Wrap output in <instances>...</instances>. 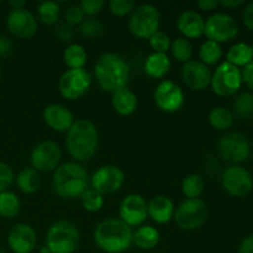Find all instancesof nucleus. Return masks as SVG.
I'll use <instances>...</instances> for the list:
<instances>
[{
    "mask_svg": "<svg viewBox=\"0 0 253 253\" xmlns=\"http://www.w3.org/2000/svg\"><path fill=\"white\" fill-rule=\"evenodd\" d=\"M12 49L11 40L7 37L0 36V57L7 56Z\"/></svg>",
    "mask_w": 253,
    "mask_h": 253,
    "instance_id": "48",
    "label": "nucleus"
},
{
    "mask_svg": "<svg viewBox=\"0 0 253 253\" xmlns=\"http://www.w3.org/2000/svg\"><path fill=\"white\" fill-rule=\"evenodd\" d=\"M108 5L111 14L118 17L131 14L136 7V2L133 0H111Z\"/></svg>",
    "mask_w": 253,
    "mask_h": 253,
    "instance_id": "39",
    "label": "nucleus"
},
{
    "mask_svg": "<svg viewBox=\"0 0 253 253\" xmlns=\"http://www.w3.org/2000/svg\"><path fill=\"white\" fill-rule=\"evenodd\" d=\"M0 253H6V252H5V251H4V250H2V249H1V247H0Z\"/></svg>",
    "mask_w": 253,
    "mask_h": 253,
    "instance_id": "51",
    "label": "nucleus"
},
{
    "mask_svg": "<svg viewBox=\"0 0 253 253\" xmlns=\"http://www.w3.org/2000/svg\"><path fill=\"white\" fill-rule=\"evenodd\" d=\"M9 5L12 7V10H21L25 9L26 1H10Z\"/></svg>",
    "mask_w": 253,
    "mask_h": 253,
    "instance_id": "50",
    "label": "nucleus"
},
{
    "mask_svg": "<svg viewBox=\"0 0 253 253\" xmlns=\"http://www.w3.org/2000/svg\"><path fill=\"white\" fill-rule=\"evenodd\" d=\"M242 83L241 69L229 62H222L211 74L210 86L216 95L231 96L240 90Z\"/></svg>",
    "mask_w": 253,
    "mask_h": 253,
    "instance_id": "10",
    "label": "nucleus"
},
{
    "mask_svg": "<svg viewBox=\"0 0 253 253\" xmlns=\"http://www.w3.org/2000/svg\"><path fill=\"white\" fill-rule=\"evenodd\" d=\"M242 82L253 91V61L241 71Z\"/></svg>",
    "mask_w": 253,
    "mask_h": 253,
    "instance_id": "45",
    "label": "nucleus"
},
{
    "mask_svg": "<svg viewBox=\"0 0 253 253\" xmlns=\"http://www.w3.org/2000/svg\"><path fill=\"white\" fill-rule=\"evenodd\" d=\"M90 85L91 76L85 68L68 69L59 78L58 90L67 100H77L89 90Z\"/></svg>",
    "mask_w": 253,
    "mask_h": 253,
    "instance_id": "11",
    "label": "nucleus"
},
{
    "mask_svg": "<svg viewBox=\"0 0 253 253\" xmlns=\"http://www.w3.org/2000/svg\"><path fill=\"white\" fill-rule=\"evenodd\" d=\"M81 203L84 209L89 212H96L103 209L104 207V197L94 190L93 188H88L83 194L81 195Z\"/></svg>",
    "mask_w": 253,
    "mask_h": 253,
    "instance_id": "36",
    "label": "nucleus"
},
{
    "mask_svg": "<svg viewBox=\"0 0 253 253\" xmlns=\"http://www.w3.org/2000/svg\"><path fill=\"white\" fill-rule=\"evenodd\" d=\"M175 208L172 200L166 195H156L150 203H147L148 217L153 220L156 224H167L174 216Z\"/></svg>",
    "mask_w": 253,
    "mask_h": 253,
    "instance_id": "22",
    "label": "nucleus"
},
{
    "mask_svg": "<svg viewBox=\"0 0 253 253\" xmlns=\"http://www.w3.org/2000/svg\"><path fill=\"white\" fill-rule=\"evenodd\" d=\"M205 20L199 12L194 10H185L180 12L177 19V29L187 40L199 39L204 35Z\"/></svg>",
    "mask_w": 253,
    "mask_h": 253,
    "instance_id": "21",
    "label": "nucleus"
},
{
    "mask_svg": "<svg viewBox=\"0 0 253 253\" xmlns=\"http://www.w3.org/2000/svg\"><path fill=\"white\" fill-rule=\"evenodd\" d=\"M119 215H120L121 221L125 222L131 229L142 226V224L148 217L147 202L140 194L126 195L120 203Z\"/></svg>",
    "mask_w": 253,
    "mask_h": 253,
    "instance_id": "16",
    "label": "nucleus"
},
{
    "mask_svg": "<svg viewBox=\"0 0 253 253\" xmlns=\"http://www.w3.org/2000/svg\"><path fill=\"white\" fill-rule=\"evenodd\" d=\"M160 232L156 227L150 226V225H142L138 227L132 236V244L136 245L140 250L150 251L157 247L160 244Z\"/></svg>",
    "mask_w": 253,
    "mask_h": 253,
    "instance_id": "25",
    "label": "nucleus"
},
{
    "mask_svg": "<svg viewBox=\"0 0 253 253\" xmlns=\"http://www.w3.org/2000/svg\"><path fill=\"white\" fill-rule=\"evenodd\" d=\"M209 216L208 205L202 199H185L175 208V225L184 231H194L207 222Z\"/></svg>",
    "mask_w": 253,
    "mask_h": 253,
    "instance_id": "7",
    "label": "nucleus"
},
{
    "mask_svg": "<svg viewBox=\"0 0 253 253\" xmlns=\"http://www.w3.org/2000/svg\"><path fill=\"white\" fill-rule=\"evenodd\" d=\"M219 4L226 9H237L245 4L244 0H220Z\"/></svg>",
    "mask_w": 253,
    "mask_h": 253,
    "instance_id": "49",
    "label": "nucleus"
},
{
    "mask_svg": "<svg viewBox=\"0 0 253 253\" xmlns=\"http://www.w3.org/2000/svg\"><path fill=\"white\" fill-rule=\"evenodd\" d=\"M148 42H150V47L155 53H167V51H169L170 48L172 40L166 32L157 31L148 39Z\"/></svg>",
    "mask_w": 253,
    "mask_h": 253,
    "instance_id": "38",
    "label": "nucleus"
},
{
    "mask_svg": "<svg viewBox=\"0 0 253 253\" xmlns=\"http://www.w3.org/2000/svg\"><path fill=\"white\" fill-rule=\"evenodd\" d=\"M125 182V173L121 168L114 165L99 167L90 177V185L94 190L104 194H113L120 190Z\"/></svg>",
    "mask_w": 253,
    "mask_h": 253,
    "instance_id": "14",
    "label": "nucleus"
},
{
    "mask_svg": "<svg viewBox=\"0 0 253 253\" xmlns=\"http://www.w3.org/2000/svg\"><path fill=\"white\" fill-rule=\"evenodd\" d=\"M222 54H224V52H222L221 44L210 41V40L203 42L199 48L200 62H203L208 67L219 63L222 58Z\"/></svg>",
    "mask_w": 253,
    "mask_h": 253,
    "instance_id": "30",
    "label": "nucleus"
},
{
    "mask_svg": "<svg viewBox=\"0 0 253 253\" xmlns=\"http://www.w3.org/2000/svg\"><path fill=\"white\" fill-rule=\"evenodd\" d=\"M42 118L46 125L56 132H68L74 124V116L67 106L62 104H49L43 109Z\"/></svg>",
    "mask_w": 253,
    "mask_h": 253,
    "instance_id": "20",
    "label": "nucleus"
},
{
    "mask_svg": "<svg viewBox=\"0 0 253 253\" xmlns=\"http://www.w3.org/2000/svg\"><path fill=\"white\" fill-rule=\"evenodd\" d=\"M0 76H1V67H0Z\"/></svg>",
    "mask_w": 253,
    "mask_h": 253,
    "instance_id": "52",
    "label": "nucleus"
},
{
    "mask_svg": "<svg viewBox=\"0 0 253 253\" xmlns=\"http://www.w3.org/2000/svg\"><path fill=\"white\" fill-rule=\"evenodd\" d=\"M79 26H81L79 27V32L85 39H96L104 31V25L101 24L100 20H96L94 17L84 20Z\"/></svg>",
    "mask_w": 253,
    "mask_h": 253,
    "instance_id": "37",
    "label": "nucleus"
},
{
    "mask_svg": "<svg viewBox=\"0 0 253 253\" xmlns=\"http://www.w3.org/2000/svg\"><path fill=\"white\" fill-rule=\"evenodd\" d=\"M79 6L83 10L84 15L94 16V15L99 14L104 9L105 1L104 0H83V1H81Z\"/></svg>",
    "mask_w": 253,
    "mask_h": 253,
    "instance_id": "42",
    "label": "nucleus"
},
{
    "mask_svg": "<svg viewBox=\"0 0 253 253\" xmlns=\"http://www.w3.org/2000/svg\"><path fill=\"white\" fill-rule=\"evenodd\" d=\"M90 177L82 163L66 162L59 165L53 172L52 185L62 199H77L89 188Z\"/></svg>",
    "mask_w": 253,
    "mask_h": 253,
    "instance_id": "2",
    "label": "nucleus"
},
{
    "mask_svg": "<svg viewBox=\"0 0 253 253\" xmlns=\"http://www.w3.org/2000/svg\"><path fill=\"white\" fill-rule=\"evenodd\" d=\"M172 67L169 56L167 53H151L145 61V72L153 79H162Z\"/></svg>",
    "mask_w": 253,
    "mask_h": 253,
    "instance_id": "24",
    "label": "nucleus"
},
{
    "mask_svg": "<svg viewBox=\"0 0 253 253\" xmlns=\"http://www.w3.org/2000/svg\"><path fill=\"white\" fill-rule=\"evenodd\" d=\"M137 96L127 86L121 88L111 94V105L114 110L121 116H130L137 109Z\"/></svg>",
    "mask_w": 253,
    "mask_h": 253,
    "instance_id": "23",
    "label": "nucleus"
},
{
    "mask_svg": "<svg viewBox=\"0 0 253 253\" xmlns=\"http://www.w3.org/2000/svg\"><path fill=\"white\" fill-rule=\"evenodd\" d=\"M169 51L175 61L184 64L187 62L192 61L193 53H194V51H193V44L190 43L189 40L184 39V37H177V39L172 40Z\"/></svg>",
    "mask_w": 253,
    "mask_h": 253,
    "instance_id": "33",
    "label": "nucleus"
},
{
    "mask_svg": "<svg viewBox=\"0 0 253 253\" xmlns=\"http://www.w3.org/2000/svg\"><path fill=\"white\" fill-rule=\"evenodd\" d=\"M14 183V172L11 167L4 162H0V193L6 192Z\"/></svg>",
    "mask_w": 253,
    "mask_h": 253,
    "instance_id": "40",
    "label": "nucleus"
},
{
    "mask_svg": "<svg viewBox=\"0 0 253 253\" xmlns=\"http://www.w3.org/2000/svg\"><path fill=\"white\" fill-rule=\"evenodd\" d=\"M99 132L96 126L86 119L74 121L67 132L66 148L74 162H86L98 151Z\"/></svg>",
    "mask_w": 253,
    "mask_h": 253,
    "instance_id": "1",
    "label": "nucleus"
},
{
    "mask_svg": "<svg viewBox=\"0 0 253 253\" xmlns=\"http://www.w3.org/2000/svg\"><path fill=\"white\" fill-rule=\"evenodd\" d=\"M205 188L203 177L197 173L187 175L182 182V193L187 199H199Z\"/></svg>",
    "mask_w": 253,
    "mask_h": 253,
    "instance_id": "32",
    "label": "nucleus"
},
{
    "mask_svg": "<svg viewBox=\"0 0 253 253\" xmlns=\"http://www.w3.org/2000/svg\"><path fill=\"white\" fill-rule=\"evenodd\" d=\"M252 48H253V46H252Z\"/></svg>",
    "mask_w": 253,
    "mask_h": 253,
    "instance_id": "53",
    "label": "nucleus"
},
{
    "mask_svg": "<svg viewBox=\"0 0 253 253\" xmlns=\"http://www.w3.org/2000/svg\"><path fill=\"white\" fill-rule=\"evenodd\" d=\"M234 110L240 119H250L253 116V94L245 91L234 101Z\"/></svg>",
    "mask_w": 253,
    "mask_h": 253,
    "instance_id": "35",
    "label": "nucleus"
},
{
    "mask_svg": "<svg viewBox=\"0 0 253 253\" xmlns=\"http://www.w3.org/2000/svg\"><path fill=\"white\" fill-rule=\"evenodd\" d=\"M160 10L152 4L136 5L128 19V30L137 39L148 40L160 31Z\"/></svg>",
    "mask_w": 253,
    "mask_h": 253,
    "instance_id": "6",
    "label": "nucleus"
},
{
    "mask_svg": "<svg viewBox=\"0 0 253 253\" xmlns=\"http://www.w3.org/2000/svg\"><path fill=\"white\" fill-rule=\"evenodd\" d=\"M242 21L247 29L253 31V1L247 4L245 7L244 12H242Z\"/></svg>",
    "mask_w": 253,
    "mask_h": 253,
    "instance_id": "44",
    "label": "nucleus"
},
{
    "mask_svg": "<svg viewBox=\"0 0 253 253\" xmlns=\"http://www.w3.org/2000/svg\"><path fill=\"white\" fill-rule=\"evenodd\" d=\"M7 245L14 253H31L37 245L36 231L27 224H16L7 235Z\"/></svg>",
    "mask_w": 253,
    "mask_h": 253,
    "instance_id": "19",
    "label": "nucleus"
},
{
    "mask_svg": "<svg viewBox=\"0 0 253 253\" xmlns=\"http://www.w3.org/2000/svg\"><path fill=\"white\" fill-rule=\"evenodd\" d=\"M59 14H61V6L56 1H43L37 7L39 20L42 24L48 25V26L57 24Z\"/></svg>",
    "mask_w": 253,
    "mask_h": 253,
    "instance_id": "34",
    "label": "nucleus"
},
{
    "mask_svg": "<svg viewBox=\"0 0 253 253\" xmlns=\"http://www.w3.org/2000/svg\"><path fill=\"white\" fill-rule=\"evenodd\" d=\"M21 209V203L15 193L2 192L0 193V216L5 219H14Z\"/></svg>",
    "mask_w": 253,
    "mask_h": 253,
    "instance_id": "31",
    "label": "nucleus"
},
{
    "mask_svg": "<svg viewBox=\"0 0 253 253\" xmlns=\"http://www.w3.org/2000/svg\"><path fill=\"white\" fill-rule=\"evenodd\" d=\"M64 17H66V24L71 25L73 27L77 26V25H81L85 20L84 19L85 15H84L83 10L81 9L79 5H72V6H69L67 9Z\"/></svg>",
    "mask_w": 253,
    "mask_h": 253,
    "instance_id": "41",
    "label": "nucleus"
},
{
    "mask_svg": "<svg viewBox=\"0 0 253 253\" xmlns=\"http://www.w3.org/2000/svg\"><path fill=\"white\" fill-rule=\"evenodd\" d=\"M211 71L200 61H189L183 64L180 76L183 82L189 89L200 91L210 86L211 82Z\"/></svg>",
    "mask_w": 253,
    "mask_h": 253,
    "instance_id": "18",
    "label": "nucleus"
},
{
    "mask_svg": "<svg viewBox=\"0 0 253 253\" xmlns=\"http://www.w3.org/2000/svg\"><path fill=\"white\" fill-rule=\"evenodd\" d=\"M221 184L230 195L247 197L253 189L252 174L241 166H230L221 175Z\"/></svg>",
    "mask_w": 253,
    "mask_h": 253,
    "instance_id": "13",
    "label": "nucleus"
},
{
    "mask_svg": "<svg viewBox=\"0 0 253 253\" xmlns=\"http://www.w3.org/2000/svg\"><path fill=\"white\" fill-rule=\"evenodd\" d=\"M79 241L81 232L78 227L67 220L54 222L46 235V247L51 253H74Z\"/></svg>",
    "mask_w": 253,
    "mask_h": 253,
    "instance_id": "5",
    "label": "nucleus"
},
{
    "mask_svg": "<svg viewBox=\"0 0 253 253\" xmlns=\"http://www.w3.org/2000/svg\"><path fill=\"white\" fill-rule=\"evenodd\" d=\"M253 61V48L251 44L246 42H237L234 46L230 47L226 53V62L232 66L246 67Z\"/></svg>",
    "mask_w": 253,
    "mask_h": 253,
    "instance_id": "26",
    "label": "nucleus"
},
{
    "mask_svg": "<svg viewBox=\"0 0 253 253\" xmlns=\"http://www.w3.org/2000/svg\"><path fill=\"white\" fill-rule=\"evenodd\" d=\"M198 7L203 11H212L219 6V0H199L197 2Z\"/></svg>",
    "mask_w": 253,
    "mask_h": 253,
    "instance_id": "46",
    "label": "nucleus"
},
{
    "mask_svg": "<svg viewBox=\"0 0 253 253\" xmlns=\"http://www.w3.org/2000/svg\"><path fill=\"white\" fill-rule=\"evenodd\" d=\"M239 253H253V234L242 240L239 246Z\"/></svg>",
    "mask_w": 253,
    "mask_h": 253,
    "instance_id": "47",
    "label": "nucleus"
},
{
    "mask_svg": "<svg viewBox=\"0 0 253 253\" xmlns=\"http://www.w3.org/2000/svg\"><path fill=\"white\" fill-rule=\"evenodd\" d=\"M156 105L165 113H175L179 110L185 101L183 89L172 81H162L153 93Z\"/></svg>",
    "mask_w": 253,
    "mask_h": 253,
    "instance_id": "15",
    "label": "nucleus"
},
{
    "mask_svg": "<svg viewBox=\"0 0 253 253\" xmlns=\"http://www.w3.org/2000/svg\"><path fill=\"white\" fill-rule=\"evenodd\" d=\"M209 124L217 131H226L234 124V114L226 106H215L210 110Z\"/></svg>",
    "mask_w": 253,
    "mask_h": 253,
    "instance_id": "29",
    "label": "nucleus"
},
{
    "mask_svg": "<svg viewBox=\"0 0 253 253\" xmlns=\"http://www.w3.org/2000/svg\"><path fill=\"white\" fill-rule=\"evenodd\" d=\"M133 231L120 219H106L99 222L93 232L96 246L106 253H123L132 245Z\"/></svg>",
    "mask_w": 253,
    "mask_h": 253,
    "instance_id": "4",
    "label": "nucleus"
},
{
    "mask_svg": "<svg viewBox=\"0 0 253 253\" xmlns=\"http://www.w3.org/2000/svg\"><path fill=\"white\" fill-rule=\"evenodd\" d=\"M219 155L225 162L232 163L234 166L246 162L251 153V145L250 141L244 133L241 132H229L220 138L217 143Z\"/></svg>",
    "mask_w": 253,
    "mask_h": 253,
    "instance_id": "9",
    "label": "nucleus"
},
{
    "mask_svg": "<svg viewBox=\"0 0 253 253\" xmlns=\"http://www.w3.org/2000/svg\"><path fill=\"white\" fill-rule=\"evenodd\" d=\"M49 253H51V252H49Z\"/></svg>",
    "mask_w": 253,
    "mask_h": 253,
    "instance_id": "54",
    "label": "nucleus"
},
{
    "mask_svg": "<svg viewBox=\"0 0 253 253\" xmlns=\"http://www.w3.org/2000/svg\"><path fill=\"white\" fill-rule=\"evenodd\" d=\"M240 32L236 19L226 12H216L205 20L204 35L208 40L216 43L232 41Z\"/></svg>",
    "mask_w": 253,
    "mask_h": 253,
    "instance_id": "8",
    "label": "nucleus"
},
{
    "mask_svg": "<svg viewBox=\"0 0 253 253\" xmlns=\"http://www.w3.org/2000/svg\"><path fill=\"white\" fill-rule=\"evenodd\" d=\"M6 27L10 35L15 39L27 40L37 32L39 22L29 10H11L6 16Z\"/></svg>",
    "mask_w": 253,
    "mask_h": 253,
    "instance_id": "17",
    "label": "nucleus"
},
{
    "mask_svg": "<svg viewBox=\"0 0 253 253\" xmlns=\"http://www.w3.org/2000/svg\"><path fill=\"white\" fill-rule=\"evenodd\" d=\"M54 35H56V37L58 39V41L67 43V42H71L72 40L74 39V36H76V30H74V27L71 26V25L62 24L57 27Z\"/></svg>",
    "mask_w": 253,
    "mask_h": 253,
    "instance_id": "43",
    "label": "nucleus"
},
{
    "mask_svg": "<svg viewBox=\"0 0 253 253\" xmlns=\"http://www.w3.org/2000/svg\"><path fill=\"white\" fill-rule=\"evenodd\" d=\"M17 188L25 194H34L41 188V177L34 168H24L16 177Z\"/></svg>",
    "mask_w": 253,
    "mask_h": 253,
    "instance_id": "27",
    "label": "nucleus"
},
{
    "mask_svg": "<svg viewBox=\"0 0 253 253\" xmlns=\"http://www.w3.org/2000/svg\"><path fill=\"white\" fill-rule=\"evenodd\" d=\"M94 76L104 91L113 94L114 91L127 86L130 81V67L123 57L108 52L101 54L94 64Z\"/></svg>",
    "mask_w": 253,
    "mask_h": 253,
    "instance_id": "3",
    "label": "nucleus"
},
{
    "mask_svg": "<svg viewBox=\"0 0 253 253\" xmlns=\"http://www.w3.org/2000/svg\"><path fill=\"white\" fill-rule=\"evenodd\" d=\"M62 160L61 147L53 141H42L35 146L30 156L31 168L37 172H54Z\"/></svg>",
    "mask_w": 253,
    "mask_h": 253,
    "instance_id": "12",
    "label": "nucleus"
},
{
    "mask_svg": "<svg viewBox=\"0 0 253 253\" xmlns=\"http://www.w3.org/2000/svg\"><path fill=\"white\" fill-rule=\"evenodd\" d=\"M63 59L69 69H82L88 61V53L82 44L71 43L64 49Z\"/></svg>",
    "mask_w": 253,
    "mask_h": 253,
    "instance_id": "28",
    "label": "nucleus"
}]
</instances>
